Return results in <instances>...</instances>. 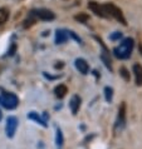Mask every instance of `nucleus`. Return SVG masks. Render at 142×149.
Listing matches in <instances>:
<instances>
[{
	"label": "nucleus",
	"mask_w": 142,
	"mask_h": 149,
	"mask_svg": "<svg viewBox=\"0 0 142 149\" xmlns=\"http://www.w3.org/2000/svg\"><path fill=\"white\" fill-rule=\"evenodd\" d=\"M132 49H133V39L132 38H126L120 43L118 47L115 48V55L120 59H128L132 54Z\"/></svg>",
	"instance_id": "nucleus-1"
},
{
	"label": "nucleus",
	"mask_w": 142,
	"mask_h": 149,
	"mask_svg": "<svg viewBox=\"0 0 142 149\" xmlns=\"http://www.w3.org/2000/svg\"><path fill=\"white\" fill-rule=\"evenodd\" d=\"M103 9H104V13H106L107 18H113V19L117 20V22H120L122 25H127L126 18H124L122 10H121L118 6H116L115 4H112V3L104 4Z\"/></svg>",
	"instance_id": "nucleus-2"
},
{
	"label": "nucleus",
	"mask_w": 142,
	"mask_h": 149,
	"mask_svg": "<svg viewBox=\"0 0 142 149\" xmlns=\"http://www.w3.org/2000/svg\"><path fill=\"white\" fill-rule=\"evenodd\" d=\"M19 104V99L15 94L4 92L0 94V105H3L6 109H15Z\"/></svg>",
	"instance_id": "nucleus-3"
},
{
	"label": "nucleus",
	"mask_w": 142,
	"mask_h": 149,
	"mask_svg": "<svg viewBox=\"0 0 142 149\" xmlns=\"http://www.w3.org/2000/svg\"><path fill=\"white\" fill-rule=\"evenodd\" d=\"M126 127V103H122L118 108V114H117V119L115 123V130L118 133Z\"/></svg>",
	"instance_id": "nucleus-4"
},
{
	"label": "nucleus",
	"mask_w": 142,
	"mask_h": 149,
	"mask_svg": "<svg viewBox=\"0 0 142 149\" xmlns=\"http://www.w3.org/2000/svg\"><path fill=\"white\" fill-rule=\"evenodd\" d=\"M29 15H32L35 20H37V19H40V20H53L54 18H56V15H54L53 11L48 10V9H37V10H32Z\"/></svg>",
	"instance_id": "nucleus-5"
},
{
	"label": "nucleus",
	"mask_w": 142,
	"mask_h": 149,
	"mask_svg": "<svg viewBox=\"0 0 142 149\" xmlns=\"http://www.w3.org/2000/svg\"><path fill=\"white\" fill-rule=\"evenodd\" d=\"M16 128H18V120H16L15 117H9L6 119V127H5V132H6V135L9 138H13L15 132H16Z\"/></svg>",
	"instance_id": "nucleus-6"
},
{
	"label": "nucleus",
	"mask_w": 142,
	"mask_h": 149,
	"mask_svg": "<svg viewBox=\"0 0 142 149\" xmlns=\"http://www.w3.org/2000/svg\"><path fill=\"white\" fill-rule=\"evenodd\" d=\"M88 8L89 10H92L93 13L97 15V16H101V18H107L106 13H104V9H103V5H99V3L97 1H89L88 3Z\"/></svg>",
	"instance_id": "nucleus-7"
},
{
	"label": "nucleus",
	"mask_w": 142,
	"mask_h": 149,
	"mask_svg": "<svg viewBox=\"0 0 142 149\" xmlns=\"http://www.w3.org/2000/svg\"><path fill=\"white\" fill-rule=\"evenodd\" d=\"M79 107H81V98H79L78 95H73L72 99H70V102H69V108L74 115L78 113Z\"/></svg>",
	"instance_id": "nucleus-8"
},
{
	"label": "nucleus",
	"mask_w": 142,
	"mask_h": 149,
	"mask_svg": "<svg viewBox=\"0 0 142 149\" xmlns=\"http://www.w3.org/2000/svg\"><path fill=\"white\" fill-rule=\"evenodd\" d=\"M76 68L79 70V73H82V74H88V72H89L88 63H87L84 59H81V58L76 60Z\"/></svg>",
	"instance_id": "nucleus-9"
},
{
	"label": "nucleus",
	"mask_w": 142,
	"mask_h": 149,
	"mask_svg": "<svg viewBox=\"0 0 142 149\" xmlns=\"http://www.w3.org/2000/svg\"><path fill=\"white\" fill-rule=\"evenodd\" d=\"M133 73H135L136 84L138 86H142V67L140 64H135V65H133Z\"/></svg>",
	"instance_id": "nucleus-10"
},
{
	"label": "nucleus",
	"mask_w": 142,
	"mask_h": 149,
	"mask_svg": "<svg viewBox=\"0 0 142 149\" xmlns=\"http://www.w3.org/2000/svg\"><path fill=\"white\" fill-rule=\"evenodd\" d=\"M67 93H68V89H67V86L64 84H59L54 88V94H56V97L59 98V99L64 98Z\"/></svg>",
	"instance_id": "nucleus-11"
},
{
	"label": "nucleus",
	"mask_w": 142,
	"mask_h": 149,
	"mask_svg": "<svg viewBox=\"0 0 142 149\" xmlns=\"http://www.w3.org/2000/svg\"><path fill=\"white\" fill-rule=\"evenodd\" d=\"M67 39H68V31L57 30V33H56V43L57 44H63Z\"/></svg>",
	"instance_id": "nucleus-12"
},
{
	"label": "nucleus",
	"mask_w": 142,
	"mask_h": 149,
	"mask_svg": "<svg viewBox=\"0 0 142 149\" xmlns=\"http://www.w3.org/2000/svg\"><path fill=\"white\" fill-rule=\"evenodd\" d=\"M28 118L29 119H32V120H35L38 124H40V125H43V127H47V120H44V119H41V117L38 114V113H35V111H30V113L28 114Z\"/></svg>",
	"instance_id": "nucleus-13"
},
{
	"label": "nucleus",
	"mask_w": 142,
	"mask_h": 149,
	"mask_svg": "<svg viewBox=\"0 0 142 149\" xmlns=\"http://www.w3.org/2000/svg\"><path fill=\"white\" fill-rule=\"evenodd\" d=\"M9 19V10L6 8H0V25Z\"/></svg>",
	"instance_id": "nucleus-14"
},
{
	"label": "nucleus",
	"mask_w": 142,
	"mask_h": 149,
	"mask_svg": "<svg viewBox=\"0 0 142 149\" xmlns=\"http://www.w3.org/2000/svg\"><path fill=\"white\" fill-rule=\"evenodd\" d=\"M56 143H57V147L60 148L64 143V138H63V133H62L60 129H57V135H56Z\"/></svg>",
	"instance_id": "nucleus-15"
},
{
	"label": "nucleus",
	"mask_w": 142,
	"mask_h": 149,
	"mask_svg": "<svg viewBox=\"0 0 142 149\" xmlns=\"http://www.w3.org/2000/svg\"><path fill=\"white\" fill-rule=\"evenodd\" d=\"M104 95H106V100L108 103L112 102V98H113V89L111 86H106L104 88Z\"/></svg>",
	"instance_id": "nucleus-16"
},
{
	"label": "nucleus",
	"mask_w": 142,
	"mask_h": 149,
	"mask_svg": "<svg viewBox=\"0 0 142 149\" xmlns=\"http://www.w3.org/2000/svg\"><path fill=\"white\" fill-rule=\"evenodd\" d=\"M76 19L79 20V22H82V23H87L89 20V16L87 14H79V15L76 16Z\"/></svg>",
	"instance_id": "nucleus-17"
},
{
	"label": "nucleus",
	"mask_w": 142,
	"mask_h": 149,
	"mask_svg": "<svg viewBox=\"0 0 142 149\" xmlns=\"http://www.w3.org/2000/svg\"><path fill=\"white\" fill-rule=\"evenodd\" d=\"M121 75H122L123 78H124V80H129V74L127 73V70H126V68H121Z\"/></svg>",
	"instance_id": "nucleus-18"
},
{
	"label": "nucleus",
	"mask_w": 142,
	"mask_h": 149,
	"mask_svg": "<svg viewBox=\"0 0 142 149\" xmlns=\"http://www.w3.org/2000/svg\"><path fill=\"white\" fill-rule=\"evenodd\" d=\"M121 36H122V34H121V33H118V31H116L115 34H112V35L110 36V39H111V40H117V39H120Z\"/></svg>",
	"instance_id": "nucleus-19"
},
{
	"label": "nucleus",
	"mask_w": 142,
	"mask_h": 149,
	"mask_svg": "<svg viewBox=\"0 0 142 149\" xmlns=\"http://www.w3.org/2000/svg\"><path fill=\"white\" fill-rule=\"evenodd\" d=\"M140 52H141V54H142V45H141V47H140Z\"/></svg>",
	"instance_id": "nucleus-20"
},
{
	"label": "nucleus",
	"mask_w": 142,
	"mask_h": 149,
	"mask_svg": "<svg viewBox=\"0 0 142 149\" xmlns=\"http://www.w3.org/2000/svg\"><path fill=\"white\" fill-rule=\"evenodd\" d=\"M0 119H1V111H0Z\"/></svg>",
	"instance_id": "nucleus-21"
}]
</instances>
